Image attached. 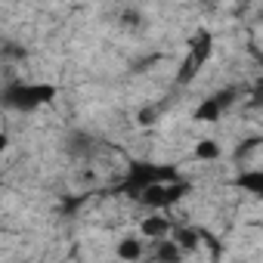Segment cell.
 Here are the masks:
<instances>
[{
  "mask_svg": "<svg viewBox=\"0 0 263 263\" xmlns=\"http://www.w3.org/2000/svg\"><path fill=\"white\" fill-rule=\"evenodd\" d=\"M53 99H56L53 84H16V87H7V93H4L7 108L19 111V115H34L37 108L50 105Z\"/></svg>",
  "mask_w": 263,
  "mask_h": 263,
  "instance_id": "obj_1",
  "label": "cell"
},
{
  "mask_svg": "<svg viewBox=\"0 0 263 263\" xmlns=\"http://www.w3.org/2000/svg\"><path fill=\"white\" fill-rule=\"evenodd\" d=\"M174 217L167 214V211H149L143 220H140V235L143 238H149V241H155V238H167V235H174Z\"/></svg>",
  "mask_w": 263,
  "mask_h": 263,
  "instance_id": "obj_2",
  "label": "cell"
},
{
  "mask_svg": "<svg viewBox=\"0 0 263 263\" xmlns=\"http://www.w3.org/2000/svg\"><path fill=\"white\" fill-rule=\"evenodd\" d=\"M223 115H226V108H223V102L217 99V93L208 96V99H201V102L195 105V111H192V118H195L198 124H217Z\"/></svg>",
  "mask_w": 263,
  "mask_h": 263,
  "instance_id": "obj_3",
  "label": "cell"
},
{
  "mask_svg": "<svg viewBox=\"0 0 263 263\" xmlns=\"http://www.w3.org/2000/svg\"><path fill=\"white\" fill-rule=\"evenodd\" d=\"M192 155L201 161V164H217L223 158V146L214 140V137H201L195 146H192Z\"/></svg>",
  "mask_w": 263,
  "mask_h": 263,
  "instance_id": "obj_4",
  "label": "cell"
},
{
  "mask_svg": "<svg viewBox=\"0 0 263 263\" xmlns=\"http://www.w3.org/2000/svg\"><path fill=\"white\" fill-rule=\"evenodd\" d=\"M146 254H149V248L143 245V235L140 238L127 235V238H118V245H115V257H121V260H140Z\"/></svg>",
  "mask_w": 263,
  "mask_h": 263,
  "instance_id": "obj_5",
  "label": "cell"
},
{
  "mask_svg": "<svg viewBox=\"0 0 263 263\" xmlns=\"http://www.w3.org/2000/svg\"><path fill=\"white\" fill-rule=\"evenodd\" d=\"M241 192H248L251 198H260L263 201V167H248L241 177H238V183H235Z\"/></svg>",
  "mask_w": 263,
  "mask_h": 263,
  "instance_id": "obj_6",
  "label": "cell"
},
{
  "mask_svg": "<svg viewBox=\"0 0 263 263\" xmlns=\"http://www.w3.org/2000/svg\"><path fill=\"white\" fill-rule=\"evenodd\" d=\"M155 121H158V108H155V105H146V108H140V115H137V124H140V127H146V124L152 127Z\"/></svg>",
  "mask_w": 263,
  "mask_h": 263,
  "instance_id": "obj_7",
  "label": "cell"
}]
</instances>
